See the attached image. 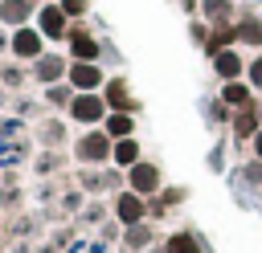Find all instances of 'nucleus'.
Returning a JSON list of instances; mask_svg holds the SVG:
<instances>
[{"label":"nucleus","mask_w":262,"mask_h":253,"mask_svg":"<svg viewBox=\"0 0 262 253\" xmlns=\"http://www.w3.org/2000/svg\"><path fill=\"white\" fill-rule=\"evenodd\" d=\"M74 151H78L82 163H106V159H115V139H111L102 127H94V131H86V135L74 143Z\"/></svg>","instance_id":"f257e3e1"},{"label":"nucleus","mask_w":262,"mask_h":253,"mask_svg":"<svg viewBox=\"0 0 262 253\" xmlns=\"http://www.w3.org/2000/svg\"><path fill=\"white\" fill-rule=\"evenodd\" d=\"M106 98H102V90L98 94H74V102H70V118L74 122H82V127H98V122H106Z\"/></svg>","instance_id":"f03ea898"},{"label":"nucleus","mask_w":262,"mask_h":253,"mask_svg":"<svg viewBox=\"0 0 262 253\" xmlns=\"http://www.w3.org/2000/svg\"><path fill=\"white\" fill-rule=\"evenodd\" d=\"M66 82H70L78 94H98V90L106 86V73H102L98 61H74L70 73H66Z\"/></svg>","instance_id":"7ed1b4c3"},{"label":"nucleus","mask_w":262,"mask_h":253,"mask_svg":"<svg viewBox=\"0 0 262 253\" xmlns=\"http://www.w3.org/2000/svg\"><path fill=\"white\" fill-rule=\"evenodd\" d=\"M45 53V33L37 29V24H20V29H12V57H20V61H37Z\"/></svg>","instance_id":"20e7f679"},{"label":"nucleus","mask_w":262,"mask_h":253,"mask_svg":"<svg viewBox=\"0 0 262 253\" xmlns=\"http://www.w3.org/2000/svg\"><path fill=\"white\" fill-rule=\"evenodd\" d=\"M127 188H131V192H139V196H156V192L164 188V175H160V167H156V163L139 159L135 167H127Z\"/></svg>","instance_id":"39448f33"},{"label":"nucleus","mask_w":262,"mask_h":253,"mask_svg":"<svg viewBox=\"0 0 262 253\" xmlns=\"http://www.w3.org/2000/svg\"><path fill=\"white\" fill-rule=\"evenodd\" d=\"M147 212H151V208H147V204H143V196H139V192H131V188L115 200V216H119V224H127V229H131V224H143V216H147Z\"/></svg>","instance_id":"423d86ee"},{"label":"nucleus","mask_w":262,"mask_h":253,"mask_svg":"<svg viewBox=\"0 0 262 253\" xmlns=\"http://www.w3.org/2000/svg\"><path fill=\"white\" fill-rule=\"evenodd\" d=\"M66 20H70V16H66L61 4H45V8L37 12V29L45 33V41H61V37H66Z\"/></svg>","instance_id":"0eeeda50"},{"label":"nucleus","mask_w":262,"mask_h":253,"mask_svg":"<svg viewBox=\"0 0 262 253\" xmlns=\"http://www.w3.org/2000/svg\"><path fill=\"white\" fill-rule=\"evenodd\" d=\"M66 73H70V65H66V57H57V53H41V57L33 61V78L45 82V86H57Z\"/></svg>","instance_id":"6e6552de"},{"label":"nucleus","mask_w":262,"mask_h":253,"mask_svg":"<svg viewBox=\"0 0 262 253\" xmlns=\"http://www.w3.org/2000/svg\"><path fill=\"white\" fill-rule=\"evenodd\" d=\"M250 102H254V86H250L246 78L221 86V106H225V110H250Z\"/></svg>","instance_id":"1a4fd4ad"},{"label":"nucleus","mask_w":262,"mask_h":253,"mask_svg":"<svg viewBox=\"0 0 262 253\" xmlns=\"http://www.w3.org/2000/svg\"><path fill=\"white\" fill-rule=\"evenodd\" d=\"M66 45H70V57H74V61H98V49H102V41H94V37H90V33H82V29H78V33H70V41H66Z\"/></svg>","instance_id":"9d476101"},{"label":"nucleus","mask_w":262,"mask_h":253,"mask_svg":"<svg viewBox=\"0 0 262 253\" xmlns=\"http://www.w3.org/2000/svg\"><path fill=\"white\" fill-rule=\"evenodd\" d=\"M29 12H33V0H0V24L4 29L29 24Z\"/></svg>","instance_id":"9b49d317"},{"label":"nucleus","mask_w":262,"mask_h":253,"mask_svg":"<svg viewBox=\"0 0 262 253\" xmlns=\"http://www.w3.org/2000/svg\"><path fill=\"white\" fill-rule=\"evenodd\" d=\"M213 69H217V78H221V82H237V78L246 73L242 57H237L233 49H221V53H213Z\"/></svg>","instance_id":"f8f14e48"},{"label":"nucleus","mask_w":262,"mask_h":253,"mask_svg":"<svg viewBox=\"0 0 262 253\" xmlns=\"http://www.w3.org/2000/svg\"><path fill=\"white\" fill-rule=\"evenodd\" d=\"M102 98H106V106H111V110H135V102L127 98V82H123V78L106 82V86H102Z\"/></svg>","instance_id":"ddd939ff"},{"label":"nucleus","mask_w":262,"mask_h":253,"mask_svg":"<svg viewBox=\"0 0 262 253\" xmlns=\"http://www.w3.org/2000/svg\"><path fill=\"white\" fill-rule=\"evenodd\" d=\"M102 131H106L111 139H135V122H131V114H127V110H115V114H106Z\"/></svg>","instance_id":"4468645a"},{"label":"nucleus","mask_w":262,"mask_h":253,"mask_svg":"<svg viewBox=\"0 0 262 253\" xmlns=\"http://www.w3.org/2000/svg\"><path fill=\"white\" fill-rule=\"evenodd\" d=\"M115 163L119 167H135L139 163V139H115Z\"/></svg>","instance_id":"2eb2a0df"},{"label":"nucleus","mask_w":262,"mask_h":253,"mask_svg":"<svg viewBox=\"0 0 262 253\" xmlns=\"http://www.w3.org/2000/svg\"><path fill=\"white\" fill-rule=\"evenodd\" d=\"M233 29H237V41H246V45H262V16H246V20H237Z\"/></svg>","instance_id":"dca6fc26"},{"label":"nucleus","mask_w":262,"mask_h":253,"mask_svg":"<svg viewBox=\"0 0 262 253\" xmlns=\"http://www.w3.org/2000/svg\"><path fill=\"white\" fill-rule=\"evenodd\" d=\"M164 249L168 253H201V241H196V233H172L164 241Z\"/></svg>","instance_id":"f3484780"},{"label":"nucleus","mask_w":262,"mask_h":253,"mask_svg":"<svg viewBox=\"0 0 262 253\" xmlns=\"http://www.w3.org/2000/svg\"><path fill=\"white\" fill-rule=\"evenodd\" d=\"M74 94H78V90H74L70 82H66V86L57 82V86H49V90H45V98H49L53 106H61V110H70V102H74Z\"/></svg>","instance_id":"a211bd4d"},{"label":"nucleus","mask_w":262,"mask_h":253,"mask_svg":"<svg viewBox=\"0 0 262 253\" xmlns=\"http://www.w3.org/2000/svg\"><path fill=\"white\" fill-rule=\"evenodd\" d=\"M180 200H184V188H168V192L160 188V196H156V204H151V212H168V208H176Z\"/></svg>","instance_id":"6ab92c4d"},{"label":"nucleus","mask_w":262,"mask_h":253,"mask_svg":"<svg viewBox=\"0 0 262 253\" xmlns=\"http://www.w3.org/2000/svg\"><path fill=\"white\" fill-rule=\"evenodd\" d=\"M201 12L209 20H217V24H225L229 20V0H201Z\"/></svg>","instance_id":"aec40b11"},{"label":"nucleus","mask_w":262,"mask_h":253,"mask_svg":"<svg viewBox=\"0 0 262 253\" xmlns=\"http://www.w3.org/2000/svg\"><path fill=\"white\" fill-rule=\"evenodd\" d=\"M127 245H131V249L151 245V229H147V224H131V229H127Z\"/></svg>","instance_id":"412c9836"},{"label":"nucleus","mask_w":262,"mask_h":253,"mask_svg":"<svg viewBox=\"0 0 262 253\" xmlns=\"http://www.w3.org/2000/svg\"><path fill=\"white\" fill-rule=\"evenodd\" d=\"M20 82H25V69H20V65H4V69H0V86H4V90H16Z\"/></svg>","instance_id":"4be33fe9"},{"label":"nucleus","mask_w":262,"mask_h":253,"mask_svg":"<svg viewBox=\"0 0 262 253\" xmlns=\"http://www.w3.org/2000/svg\"><path fill=\"white\" fill-rule=\"evenodd\" d=\"M41 135H45L41 143H49V147H57V143L66 139V127H61V122H45V127H41Z\"/></svg>","instance_id":"5701e85b"},{"label":"nucleus","mask_w":262,"mask_h":253,"mask_svg":"<svg viewBox=\"0 0 262 253\" xmlns=\"http://www.w3.org/2000/svg\"><path fill=\"white\" fill-rule=\"evenodd\" d=\"M246 82H250L254 90H262V53H258V57L246 65Z\"/></svg>","instance_id":"b1692460"},{"label":"nucleus","mask_w":262,"mask_h":253,"mask_svg":"<svg viewBox=\"0 0 262 253\" xmlns=\"http://www.w3.org/2000/svg\"><path fill=\"white\" fill-rule=\"evenodd\" d=\"M82 184H86V192H102V188H106V175H102V171H98V175H94V171H86V175H82Z\"/></svg>","instance_id":"393cba45"},{"label":"nucleus","mask_w":262,"mask_h":253,"mask_svg":"<svg viewBox=\"0 0 262 253\" xmlns=\"http://www.w3.org/2000/svg\"><path fill=\"white\" fill-rule=\"evenodd\" d=\"M86 4H90V0H61L66 16H82V12H86Z\"/></svg>","instance_id":"a878e982"},{"label":"nucleus","mask_w":262,"mask_h":253,"mask_svg":"<svg viewBox=\"0 0 262 253\" xmlns=\"http://www.w3.org/2000/svg\"><path fill=\"white\" fill-rule=\"evenodd\" d=\"M246 180H250V184H262V159L246 163Z\"/></svg>","instance_id":"bb28decb"},{"label":"nucleus","mask_w":262,"mask_h":253,"mask_svg":"<svg viewBox=\"0 0 262 253\" xmlns=\"http://www.w3.org/2000/svg\"><path fill=\"white\" fill-rule=\"evenodd\" d=\"M192 41H196V45H209V29L196 24V20H192Z\"/></svg>","instance_id":"cd10ccee"},{"label":"nucleus","mask_w":262,"mask_h":253,"mask_svg":"<svg viewBox=\"0 0 262 253\" xmlns=\"http://www.w3.org/2000/svg\"><path fill=\"white\" fill-rule=\"evenodd\" d=\"M0 53H12V29H0Z\"/></svg>","instance_id":"c85d7f7f"},{"label":"nucleus","mask_w":262,"mask_h":253,"mask_svg":"<svg viewBox=\"0 0 262 253\" xmlns=\"http://www.w3.org/2000/svg\"><path fill=\"white\" fill-rule=\"evenodd\" d=\"M250 143H254V159H262V131H258V135H254Z\"/></svg>","instance_id":"c756f323"},{"label":"nucleus","mask_w":262,"mask_h":253,"mask_svg":"<svg viewBox=\"0 0 262 253\" xmlns=\"http://www.w3.org/2000/svg\"><path fill=\"white\" fill-rule=\"evenodd\" d=\"M184 4V12H196V0H180Z\"/></svg>","instance_id":"7c9ffc66"},{"label":"nucleus","mask_w":262,"mask_h":253,"mask_svg":"<svg viewBox=\"0 0 262 253\" xmlns=\"http://www.w3.org/2000/svg\"><path fill=\"white\" fill-rule=\"evenodd\" d=\"M0 102H4V86H0Z\"/></svg>","instance_id":"2f4dec72"},{"label":"nucleus","mask_w":262,"mask_h":253,"mask_svg":"<svg viewBox=\"0 0 262 253\" xmlns=\"http://www.w3.org/2000/svg\"><path fill=\"white\" fill-rule=\"evenodd\" d=\"M33 4H45V0H33Z\"/></svg>","instance_id":"473e14b6"},{"label":"nucleus","mask_w":262,"mask_h":253,"mask_svg":"<svg viewBox=\"0 0 262 253\" xmlns=\"http://www.w3.org/2000/svg\"><path fill=\"white\" fill-rule=\"evenodd\" d=\"M258 114H262V106H258Z\"/></svg>","instance_id":"72a5a7b5"}]
</instances>
